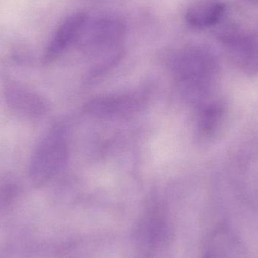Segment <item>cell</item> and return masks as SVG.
I'll return each mask as SVG.
<instances>
[{
	"label": "cell",
	"instance_id": "obj_1",
	"mask_svg": "<svg viewBox=\"0 0 258 258\" xmlns=\"http://www.w3.org/2000/svg\"><path fill=\"white\" fill-rule=\"evenodd\" d=\"M68 156L66 131L55 125L45 134L30 156L28 177L31 183L40 186L49 181L63 168Z\"/></svg>",
	"mask_w": 258,
	"mask_h": 258
},
{
	"label": "cell",
	"instance_id": "obj_11",
	"mask_svg": "<svg viewBox=\"0 0 258 258\" xmlns=\"http://www.w3.org/2000/svg\"><path fill=\"white\" fill-rule=\"evenodd\" d=\"M255 1H257L258 2V0H255Z\"/></svg>",
	"mask_w": 258,
	"mask_h": 258
},
{
	"label": "cell",
	"instance_id": "obj_8",
	"mask_svg": "<svg viewBox=\"0 0 258 258\" xmlns=\"http://www.w3.org/2000/svg\"><path fill=\"white\" fill-rule=\"evenodd\" d=\"M135 98L129 97H116L104 98L93 101L90 104L91 110L97 113H111L128 110V107L135 104Z\"/></svg>",
	"mask_w": 258,
	"mask_h": 258
},
{
	"label": "cell",
	"instance_id": "obj_2",
	"mask_svg": "<svg viewBox=\"0 0 258 258\" xmlns=\"http://www.w3.org/2000/svg\"><path fill=\"white\" fill-rule=\"evenodd\" d=\"M5 104L15 116L28 121L42 119L48 111L45 98L19 82H6L3 86Z\"/></svg>",
	"mask_w": 258,
	"mask_h": 258
},
{
	"label": "cell",
	"instance_id": "obj_5",
	"mask_svg": "<svg viewBox=\"0 0 258 258\" xmlns=\"http://www.w3.org/2000/svg\"><path fill=\"white\" fill-rule=\"evenodd\" d=\"M87 20V15L83 12H77L68 17L57 29L47 47L44 63L54 61L71 43L75 42Z\"/></svg>",
	"mask_w": 258,
	"mask_h": 258
},
{
	"label": "cell",
	"instance_id": "obj_7",
	"mask_svg": "<svg viewBox=\"0 0 258 258\" xmlns=\"http://www.w3.org/2000/svg\"><path fill=\"white\" fill-rule=\"evenodd\" d=\"M229 45L234 53L239 64L248 71L258 70V43L250 36H230L227 39Z\"/></svg>",
	"mask_w": 258,
	"mask_h": 258
},
{
	"label": "cell",
	"instance_id": "obj_4",
	"mask_svg": "<svg viewBox=\"0 0 258 258\" xmlns=\"http://www.w3.org/2000/svg\"><path fill=\"white\" fill-rule=\"evenodd\" d=\"M173 66L180 78L192 82V84L203 86L212 80L216 71L213 56L200 48H187L177 52Z\"/></svg>",
	"mask_w": 258,
	"mask_h": 258
},
{
	"label": "cell",
	"instance_id": "obj_3",
	"mask_svg": "<svg viewBox=\"0 0 258 258\" xmlns=\"http://www.w3.org/2000/svg\"><path fill=\"white\" fill-rule=\"evenodd\" d=\"M126 25L116 16L105 15L86 21L76 42L87 50H98L116 45L125 36Z\"/></svg>",
	"mask_w": 258,
	"mask_h": 258
},
{
	"label": "cell",
	"instance_id": "obj_10",
	"mask_svg": "<svg viewBox=\"0 0 258 258\" xmlns=\"http://www.w3.org/2000/svg\"><path fill=\"white\" fill-rule=\"evenodd\" d=\"M222 107L218 104H212L204 110L200 122L203 132L209 134L215 130L222 117Z\"/></svg>",
	"mask_w": 258,
	"mask_h": 258
},
{
	"label": "cell",
	"instance_id": "obj_6",
	"mask_svg": "<svg viewBox=\"0 0 258 258\" xmlns=\"http://www.w3.org/2000/svg\"><path fill=\"white\" fill-rule=\"evenodd\" d=\"M224 10L225 6L219 2H200L188 8L185 20L194 28H208L219 22Z\"/></svg>",
	"mask_w": 258,
	"mask_h": 258
},
{
	"label": "cell",
	"instance_id": "obj_9",
	"mask_svg": "<svg viewBox=\"0 0 258 258\" xmlns=\"http://www.w3.org/2000/svg\"><path fill=\"white\" fill-rule=\"evenodd\" d=\"M20 192V186L15 179L6 177L0 180V209L10 206Z\"/></svg>",
	"mask_w": 258,
	"mask_h": 258
}]
</instances>
